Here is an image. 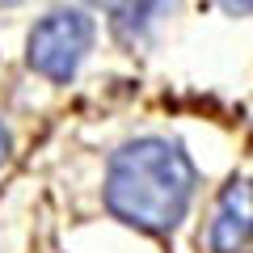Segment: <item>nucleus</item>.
I'll list each match as a JSON object with an SVG mask.
<instances>
[{"mask_svg": "<svg viewBox=\"0 0 253 253\" xmlns=\"http://www.w3.org/2000/svg\"><path fill=\"white\" fill-rule=\"evenodd\" d=\"M194 194V165L169 139H135L114 152L106 207L144 232H173Z\"/></svg>", "mask_w": 253, "mask_h": 253, "instance_id": "1", "label": "nucleus"}, {"mask_svg": "<svg viewBox=\"0 0 253 253\" xmlns=\"http://www.w3.org/2000/svg\"><path fill=\"white\" fill-rule=\"evenodd\" d=\"M89 46H93V21L76 9H59L34 26L26 59L46 81H68L81 68V59L89 55Z\"/></svg>", "mask_w": 253, "mask_h": 253, "instance_id": "2", "label": "nucleus"}, {"mask_svg": "<svg viewBox=\"0 0 253 253\" xmlns=\"http://www.w3.org/2000/svg\"><path fill=\"white\" fill-rule=\"evenodd\" d=\"M249 241H253V181H232L219 194V211L211 224V249L236 253Z\"/></svg>", "mask_w": 253, "mask_h": 253, "instance_id": "3", "label": "nucleus"}, {"mask_svg": "<svg viewBox=\"0 0 253 253\" xmlns=\"http://www.w3.org/2000/svg\"><path fill=\"white\" fill-rule=\"evenodd\" d=\"M215 4L224 13H236V17H241V13H253V0H215Z\"/></svg>", "mask_w": 253, "mask_h": 253, "instance_id": "4", "label": "nucleus"}, {"mask_svg": "<svg viewBox=\"0 0 253 253\" xmlns=\"http://www.w3.org/2000/svg\"><path fill=\"white\" fill-rule=\"evenodd\" d=\"M9 156V135H4V126H0V161Z\"/></svg>", "mask_w": 253, "mask_h": 253, "instance_id": "5", "label": "nucleus"}, {"mask_svg": "<svg viewBox=\"0 0 253 253\" xmlns=\"http://www.w3.org/2000/svg\"><path fill=\"white\" fill-rule=\"evenodd\" d=\"M93 4H101V9H114V4H118V0H93Z\"/></svg>", "mask_w": 253, "mask_h": 253, "instance_id": "6", "label": "nucleus"}, {"mask_svg": "<svg viewBox=\"0 0 253 253\" xmlns=\"http://www.w3.org/2000/svg\"><path fill=\"white\" fill-rule=\"evenodd\" d=\"M0 4H17V0H0Z\"/></svg>", "mask_w": 253, "mask_h": 253, "instance_id": "7", "label": "nucleus"}]
</instances>
